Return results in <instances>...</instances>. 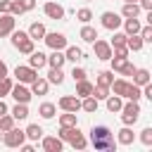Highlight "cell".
Returning a JSON list of instances; mask_svg holds the SVG:
<instances>
[{
  "mask_svg": "<svg viewBox=\"0 0 152 152\" xmlns=\"http://www.w3.org/2000/svg\"><path fill=\"white\" fill-rule=\"evenodd\" d=\"M12 78L10 76H5V78H0V97H5V95H10V90H12Z\"/></svg>",
  "mask_w": 152,
  "mask_h": 152,
  "instance_id": "obj_38",
  "label": "cell"
},
{
  "mask_svg": "<svg viewBox=\"0 0 152 152\" xmlns=\"http://www.w3.org/2000/svg\"><path fill=\"white\" fill-rule=\"evenodd\" d=\"M104 100H107V109H109V112H121V107H124L121 95H107Z\"/></svg>",
  "mask_w": 152,
  "mask_h": 152,
  "instance_id": "obj_22",
  "label": "cell"
},
{
  "mask_svg": "<svg viewBox=\"0 0 152 152\" xmlns=\"http://www.w3.org/2000/svg\"><path fill=\"white\" fill-rule=\"evenodd\" d=\"M62 81H64V71H62V66H50V71H48V83L59 86Z\"/></svg>",
  "mask_w": 152,
  "mask_h": 152,
  "instance_id": "obj_18",
  "label": "cell"
},
{
  "mask_svg": "<svg viewBox=\"0 0 152 152\" xmlns=\"http://www.w3.org/2000/svg\"><path fill=\"white\" fill-rule=\"evenodd\" d=\"M12 126H14V116H12V114H2V116H0V131L5 133V131H10Z\"/></svg>",
  "mask_w": 152,
  "mask_h": 152,
  "instance_id": "obj_37",
  "label": "cell"
},
{
  "mask_svg": "<svg viewBox=\"0 0 152 152\" xmlns=\"http://www.w3.org/2000/svg\"><path fill=\"white\" fill-rule=\"evenodd\" d=\"M133 138H135V135H133V131L126 126V128H121V131H119L116 142H121V145H131V142H133Z\"/></svg>",
  "mask_w": 152,
  "mask_h": 152,
  "instance_id": "obj_31",
  "label": "cell"
},
{
  "mask_svg": "<svg viewBox=\"0 0 152 152\" xmlns=\"http://www.w3.org/2000/svg\"><path fill=\"white\" fill-rule=\"evenodd\" d=\"M62 147H64V140L62 138H43V150L45 152H62Z\"/></svg>",
  "mask_w": 152,
  "mask_h": 152,
  "instance_id": "obj_14",
  "label": "cell"
},
{
  "mask_svg": "<svg viewBox=\"0 0 152 152\" xmlns=\"http://www.w3.org/2000/svg\"><path fill=\"white\" fill-rule=\"evenodd\" d=\"M76 19H78V21H83V24H88V21L93 19V12H90L88 7H81V10L76 12Z\"/></svg>",
  "mask_w": 152,
  "mask_h": 152,
  "instance_id": "obj_39",
  "label": "cell"
},
{
  "mask_svg": "<svg viewBox=\"0 0 152 152\" xmlns=\"http://www.w3.org/2000/svg\"><path fill=\"white\" fill-rule=\"evenodd\" d=\"M126 38H128V33H124V31H114V38L109 40V45H112V48H116V45H126Z\"/></svg>",
  "mask_w": 152,
  "mask_h": 152,
  "instance_id": "obj_35",
  "label": "cell"
},
{
  "mask_svg": "<svg viewBox=\"0 0 152 152\" xmlns=\"http://www.w3.org/2000/svg\"><path fill=\"white\" fill-rule=\"evenodd\" d=\"M133 71H135V66H133L128 59H126V62L121 64V69H119V74H124V76H133Z\"/></svg>",
  "mask_w": 152,
  "mask_h": 152,
  "instance_id": "obj_42",
  "label": "cell"
},
{
  "mask_svg": "<svg viewBox=\"0 0 152 152\" xmlns=\"http://www.w3.org/2000/svg\"><path fill=\"white\" fill-rule=\"evenodd\" d=\"M112 81H114V71H100L97 74V83L100 86H112Z\"/></svg>",
  "mask_w": 152,
  "mask_h": 152,
  "instance_id": "obj_36",
  "label": "cell"
},
{
  "mask_svg": "<svg viewBox=\"0 0 152 152\" xmlns=\"http://www.w3.org/2000/svg\"><path fill=\"white\" fill-rule=\"evenodd\" d=\"M124 2H135V0H124Z\"/></svg>",
  "mask_w": 152,
  "mask_h": 152,
  "instance_id": "obj_50",
  "label": "cell"
},
{
  "mask_svg": "<svg viewBox=\"0 0 152 152\" xmlns=\"http://www.w3.org/2000/svg\"><path fill=\"white\" fill-rule=\"evenodd\" d=\"M10 36H12V45H14L19 52L31 55V52L36 50V40H33V38H31L26 31H21V28H19V31H12Z\"/></svg>",
  "mask_w": 152,
  "mask_h": 152,
  "instance_id": "obj_3",
  "label": "cell"
},
{
  "mask_svg": "<svg viewBox=\"0 0 152 152\" xmlns=\"http://www.w3.org/2000/svg\"><path fill=\"white\" fill-rule=\"evenodd\" d=\"M59 126H76V112H64L59 116Z\"/></svg>",
  "mask_w": 152,
  "mask_h": 152,
  "instance_id": "obj_34",
  "label": "cell"
},
{
  "mask_svg": "<svg viewBox=\"0 0 152 152\" xmlns=\"http://www.w3.org/2000/svg\"><path fill=\"white\" fill-rule=\"evenodd\" d=\"M10 14H24V5H21V0H10Z\"/></svg>",
  "mask_w": 152,
  "mask_h": 152,
  "instance_id": "obj_41",
  "label": "cell"
},
{
  "mask_svg": "<svg viewBox=\"0 0 152 152\" xmlns=\"http://www.w3.org/2000/svg\"><path fill=\"white\" fill-rule=\"evenodd\" d=\"M64 62H66V57H64L62 50H52V55L48 57V64H50V66H62Z\"/></svg>",
  "mask_w": 152,
  "mask_h": 152,
  "instance_id": "obj_29",
  "label": "cell"
},
{
  "mask_svg": "<svg viewBox=\"0 0 152 152\" xmlns=\"http://www.w3.org/2000/svg\"><path fill=\"white\" fill-rule=\"evenodd\" d=\"M140 10L150 12V10H152V0H140Z\"/></svg>",
  "mask_w": 152,
  "mask_h": 152,
  "instance_id": "obj_46",
  "label": "cell"
},
{
  "mask_svg": "<svg viewBox=\"0 0 152 152\" xmlns=\"http://www.w3.org/2000/svg\"><path fill=\"white\" fill-rule=\"evenodd\" d=\"M48 64V55H43L40 50L36 52H31V57H28V66H33V69H40V66H45Z\"/></svg>",
  "mask_w": 152,
  "mask_h": 152,
  "instance_id": "obj_16",
  "label": "cell"
},
{
  "mask_svg": "<svg viewBox=\"0 0 152 152\" xmlns=\"http://www.w3.org/2000/svg\"><path fill=\"white\" fill-rule=\"evenodd\" d=\"M140 140H142V145H152V128H142L140 131Z\"/></svg>",
  "mask_w": 152,
  "mask_h": 152,
  "instance_id": "obj_43",
  "label": "cell"
},
{
  "mask_svg": "<svg viewBox=\"0 0 152 152\" xmlns=\"http://www.w3.org/2000/svg\"><path fill=\"white\" fill-rule=\"evenodd\" d=\"M138 36L142 38V43H152V26H140Z\"/></svg>",
  "mask_w": 152,
  "mask_h": 152,
  "instance_id": "obj_40",
  "label": "cell"
},
{
  "mask_svg": "<svg viewBox=\"0 0 152 152\" xmlns=\"http://www.w3.org/2000/svg\"><path fill=\"white\" fill-rule=\"evenodd\" d=\"M55 112H57V107H55L52 102H43V104L38 107V114H40L43 119H52V116H55Z\"/></svg>",
  "mask_w": 152,
  "mask_h": 152,
  "instance_id": "obj_30",
  "label": "cell"
},
{
  "mask_svg": "<svg viewBox=\"0 0 152 152\" xmlns=\"http://www.w3.org/2000/svg\"><path fill=\"white\" fill-rule=\"evenodd\" d=\"M21 5H24V12H28L36 7V0H21Z\"/></svg>",
  "mask_w": 152,
  "mask_h": 152,
  "instance_id": "obj_45",
  "label": "cell"
},
{
  "mask_svg": "<svg viewBox=\"0 0 152 152\" xmlns=\"http://www.w3.org/2000/svg\"><path fill=\"white\" fill-rule=\"evenodd\" d=\"M48 78H40V76H36L33 81H31V93L33 95H45L48 93Z\"/></svg>",
  "mask_w": 152,
  "mask_h": 152,
  "instance_id": "obj_15",
  "label": "cell"
},
{
  "mask_svg": "<svg viewBox=\"0 0 152 152\" xmlns=\"http://www.w3.org/2000/svg\"><path fill=\"white\" fill-rule=\"evenodd\" d=\"M2 12H10V0H0V14Z\"/></svg>",
  "mask_w": 152,
  "mask_h": 152,
  "instance_id": "obj_47",
  "label": "cell"
},
{
  "mask_svg": "<svg viewBox=\"0 0 152 152\" xmlns=\"http://www.w3.org/2000/svg\"><path fill=\"white\" fill-rule=\"evenodd\" d=\"M12 116H14V121L26 119V116H28V107H26V102H17V104L12 107Z\"/></svg>",
  "mask_w": 152,
  "mask_h": 152,
  "instance_id": "obj_23",
  "label": "cell"
},
{
  "mask_svg": "<svg viewBox=\"0 0 152 152\" xmlns=\"http://www.w3.org/2000/svg\"><path fill=\"white\" fill-rule=\"evenodd\" d=\"M33 40H38V38H43L45 36V24H40V21H33L31 26H28V31H26Z\"/></svg>",
  "mask_w": 152,
  "mask_h": 152,
  "instance_id": "obj_19",
  "label": "cell"
},
{
  "mask_svg": "<svg viewBox=\"0 0 152 152\" xmlns=\"http://www.w3.org/2000/svg\"><path fill=\"white\" fill-rule=\"evenodd\" d=\"M14 24H17L14 14L2 12V14H0V36H10V33L14 31Z\"/></svg>",
  "mask_w": 152,
  "mask_h": 152,
  "instance_id": "obj_13",
  "label": "cell"
},
{
  "mask_svg": "<svg viewBox=\"0 0 152 152\" xmlns=\"http://www.w3.org/2000/svg\"><path fill=\"white\" fill-rule=\"evenodd\" d=\"M14 76H17L19 83H31V81L38 76V69H33V66H28V64H19V66L14 69Z\"/></svg>",
  "mask_w": 152,
  "mask_h": 152,
  "instance_id": "obj_7",
  "label": "cell"
},
{
  "mask_svg": "<svg viewBox=\"0 0 152 152\" xmlns=\"http://www.w3.org/2000/svg\"><path fill=\"white\" fill-rule=\"evenodd\" d=\"M7 112H10V107H7V102L0 97V116H2V114H7Z\"/></svg>",
  "mask_w": 152,
  "mask_h": 152,
  "instance_id": "obj_48",
  "label": "cell"
},
{
  "mask_svg": "<svg viewBox=\"0 0 152 152\" xmlns=\"http://www.w3.org/2000/svg\"><path fill=\"white\" fill-rule=\"evenodd\" d=\"M138 14H140V5L138 2H124L121 17H138Z\"/></svg>",
  "mask_w": 152,
  "mask_h": 152,
  "instance_id": "obj_24",
  "label": "cell"
},
{
  "mask_svg": "<svg viewBox=\"0 0 152 152\" xmlns=\"http://www.w3.org/2000/svg\"><path fill=\"white\" fill-rule=\"evenodd\" d=\"M142 45H145V43H142V38H140L138 33H131V36L126 38V48H128V50H133V52L142 50Z\"/></svg>",
  "mask_w": 152,
  "mask_h": 152,
  "instance_id": "obj_20",
  "label": "cell"
},
{
  "mask_svg": "<svg viewBox=\"0 0 152 152\" xmlns=\"http://www.w3.org/2000/svg\"><path fill=\"white\" fill-rule=\"evenodd\" d=\"M71 76H74V81H83V78H86V69H81V66H74Z\"/></svg>",
  "mask_w": 152,
  "mask_h": 152,
  "instance_id": "obj_44",
  "label": "cell"
},
{
  "mask_svg": "<svg viewBox=\"0 0 152 152\" xmlns=\"http://www.w3.org/2000/svg\"><path fill=\"white\" fill-rule=\"evenodd\" d=\"M2 142L7 145V147H21V142H26V133L21 131V128H10V131H5V135H2Z\"/></svg>",
  "mask_w": 152,
  "mask_h": 152,
  "instance_id": "obj_6",
  "label": "cell"
},
{
  "mask_svg": "<svg viewBox=\"0 0 152 152\" xmlns=\"http://www.w3.org/2000/svg\"><path fill=\"white\" fill-rule=\"evenodd\" d=\"M59 109H64V112H78L81 109V100L76 95H62L59 97Z\"/></svg>",
  "mask_w": 152,
  "mask_h": 152,
  "instance_id": "obj_12",
  "label": "cell"
},
{
  "mask_svg": "<svg viewBox=\"0 0 152 152\" xmlns=\"http://www.w3.org/2000/svg\"><path fill=\"white\" fill-rule=\"evenodd\" d=\"M133 83H135V86H145V83H150V71L135 66V71H133Z\"/></svg>",
  "mask_w": 152,
  "mask_h": 152,
  "instance_id": "obj_21",
  "label": "cell"
},
{
  "mask_svg": "<svg viewBox=\"0 0 152 152\" xmlns=\"http://www.w3.org/2000/svg\"><path fill=\"white\" fill-rule=\"evenodd\" d=\"M81 109H83V112H90V114H95V112H97V100H95L93 95H86V97L81 100Z\"/></svg>",
  "mask_w": 152,
  "mask_h": 152,
  "instance_id": "obj_28",
  "label": "cell"
},
{
  "mask_svg": "<svg viewBox=\"0 0 152 152\" xmlns=\"http://www.w3.org/2000/svg\"><path fill=\"white\" fill-rule=\"evenodd\" d=\"M5 76H7V64L0 59V78H5Z\"/></svg>",
  "mask_w": 152,
  "mask_h": 152,
  "instance_id": "obj_49",
  "label": "cell"
},
{
  "mask_svg": "<svg viewBox=\"0 0 152 152\" xmlns=\"http://www.w3.org/2000/svg\"><path fill=\"white\" fill-rule=\"evenodd\" d=\"M100 19H102V26H104V28H109V31H116V28L121 26V21H124V19H121V14L109 12V10H107V12H102V17H100Z\"/></svg>",
  "mask_w": 152,
  "mask_h": 152,
  "instance_id": "obj_9",
  "label": "cell"
},
{
  "mask_svg": "<svg viewBox=\"0 0 152 152\" xmlns=\"http://www.w3.org/2000/svg\"><path fill=\"white\" fill-rule=\"evenodd\" d=\"M138 116H140V104H138V100L124 102V107H121V121H124L126 126H131V124L138 121Z\"/></svg>",
  "mask_w": 152,
  "mask_h": 152,
  "instance_id": "obj_4",
  "label": "cell"
},
{
  "mask_svg": "<svg viewBox=\"0 0 152 152\" xmlns=\"http://www.w3.org/2000/svg\"><path fill=\"white\" fill-rule=\"evenodd\" d=\"M93 52H95L97 59H109V57H112V45H109V40L95 38V40H93Z\"/></svg>",
  "mask_w": 152,
  "mask_h": 152,
  "instance_id": "obj_8",
  "label": "cell"
},
{
  "mask_svg": "<svg viewBox=\"0 0 152 152\" xmlns=\"http://www.w3.org/2000/svg\"><path fill=\"white\" fill-rule=\"evenodd\" d=\"M90 95H93L95 100H104V97L109 95V86H100V83H97V86H93V93H90Z\"/></svg>",
  "mask_w": 152,
  "mask_h": 152,
  "instance_id": "obj_33",
  "label": "cell"
},
{
  "mask_svg": "<svg viewBox=\"0 0 152 152\" xmlns=\"http://www.w3.org/2000/svg\"><path fill=\"white\" fill-rule=\"evenodd\" d=\"M90 93H93V83H90V81H86V78H83V81H76V95H78V97H86V95H90Z\"/></svg>",
  "mask_w": 152,
  "mask_h": 152,
  "instance_id": "obj_27",
  "label": "cell"
},
{
  "mask_svg": "<svg viewBox=\"0 0 152 152\" xmlns=\"http://www.w3.org/2000/svg\"><path fill=\"white\" fill-rule=\"evenodd\" d=\"M43 12H45V17H50V19H64V7H62L59 2L48 0V2L43 5Z\"/></svg>",
  "mask_w": 152,
  "mask_h": 152,
  "instance_id": "obj_11",
  "label": "cell"
},
{
  "mask_svg": "<svg viewBox=\"0 0 152 152\" xmlns=\"http://www.w3.org/2000/svg\"><path fill=\"white\" fill-rule=\"evenodd\" d=\"M10 93H12V97H14L17 102H26V104H28V100H31V95H33L31 88H26V83H17V86H12Z\"/></svg>",
  "mask_w": 152,
  "mask_h": 152,
  "instance_id": "obj_10",
  "label": "cell"
},
{
  "mask_svg": "<svg viewBox=\"0 0 152 152\" xmlns=\"http://www.w3.org/2000/svg\"><path fill=\"white\" fill-rule=\"evenodd\" d=\"M121 24H124V28H126L124 33H128V36H131V33H138V31H140V21H138V17H126V19L121 21Z\"/></svg>",
  "mask_w": 152,
  "mask_h": 152,
  "instance_id": "obj_17",
  "label": "cell"
},
{
  "mask_svg": "<svg viewBox=\"0 0 152 152\" xmlns=\"http://www.w3.org/2000/svg\"><path fill=\"white\" fill-rule=\"evenodd\" d=\"M90 142H93L95 150H107V152L116 150V140H114V135L107 126H93L90 128Z\"/></svg>",
  "mask_w": 152,
  "mask_h": 152,
  "instance_id": "obj_1",
  "label": "cell"
},
{
  "mask_svg": "<svg viewBox=\"0 0 152 152\" xmlns=\"http://www.w3.org/2000/svg\"><path fill=\"white\" fill-rule=\"evenodd\" d=\"M59 138L62 140H66L71 147H76V150H83L88 142H86V138H83V133L78 131V126H62L59 128Z\"/></svg>",
  "mask_w": 152,
  "mask_h": 152,
  "instance_id": "obj_2",
  "label": "cell"
},
{
  "mask_svg": "<svg viewBox=\"0 0 152 152\" xmlns=\"http://www.w3.org/2000/svg\"><path fill=\"white\" fill-rule=\"evenodd\" d=\"M43 40H45V45L50 50H64L66 48V36L59 33V31H45Z\"/></svg>",
  "mask_w": 152,
  "mask_h": 152,
  "instance_id": "obj_5",
  "label": "cell"
},
{
  "mask_svg": "<svg viewBox=\"0 0 152 152\" xmlns=\"http://www.w3.org/2000/svg\"><path fill=\"white\" fill-rule=\"evenodd\" d=\"M86 43H93L95 38H97V28L95 26H88V24H83V28H81V33H78Z\"/></svg>",
  "mask_w": 152,
  "mask_h": 152,
  "instance_id": "obj_25",
  "label": "cell"
},
{
  "mask_svg": "<svg viewBox=\"0 0 152 152\" xmlns=\"http://www.w3.org/2000/svg\"><path fill=\"white\" fill-rule=\"evenodd\" d=\"M24 133H26L28 140H38V138H43V128H40L38 124H28V128H26Z\"/></svg>",
  "mask_w": 152,
  "mask_h": 152,
  "instance_id": "obj_32",
  "label": "cell"
},
{
  "mask_svg": "<svg viewBox=\"0 0 152 152\" xmlns=\"http://www.w3.org/2000/svg\"><path fill=\"white\" fill-rule=\"evenodd\" d=\"M64 57L71 59V62H78V59L83 57V50L76 48V45H66V48H64Z\"/></svg>",
  "mask_w": 152,
  "mask_h": 152,
  "instance_id": "obj_26",
  "label": "cell"
}]
</instances>
